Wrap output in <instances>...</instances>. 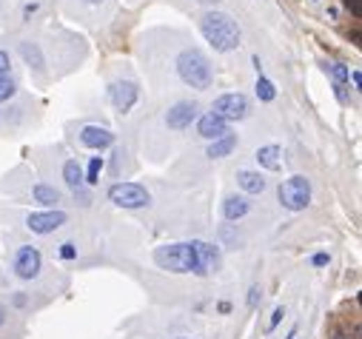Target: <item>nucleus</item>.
I'll return each mask as SVG.
<instances>
[{"instance_id": "1", "label": "nucleus", "mask_w": 362, "mask_h": 339, "mask_svg": "<svg viewBox=\"0 0 362 339\" xmlns=\"http://www.w3.org/2000/svg\"><path fill=\"white\" fill-rule=\"evenodd\" d=\"M200 32L203 38L211 43V49L214 52H234L239 49V40H243V35H239V26L234 17H228L226 12H205L200 17Z\"/></svg>"}, {"instance_id": "2", "label": "nucleus", "mask_w": 362, "mask_h": 339, "mask_svg": "<svg viewBox=\"0 0 362 339\" xmlns=\"http://www.w3.org/2000/svg\"><path fill=\"white\" fill-rule=\"evenodd\" d=\"M174 66H177L180 80L191 88H197V91H205V88H211V83H214V69H211L208 57L200 49H183L177 54Z\"/></svg>"}, {"instance_id": "3", "label": "nucleus", "mask_w": 362, "mask_h": 339, "mask_svg": "<svg viewBox=\"0 0 362 339\" xmlns=\"http://www.w3.org/2000/svg\"><path fill=\"white\" fill-rule=\"evenodd\" d=\"M155 262L163 268V271H171V274H197V276H205L200 260H197V251L191 242H171V245H160L155 249Z\"/></svg>"}, {"instance_id": "4", "label": "nucleus", "mask_w": 362, "mask_h": 339, "mask_svg": "<svg viewBox=\"0 0 362 339\" xmlns=\"http://www.w3.org/2000/svg\"><path fill=\"white\" fill-rule=\"evenodd\" d=\"M277 200L285 211H306L311 203V182L303 174H294V177L283 180L277 189Z\"/></svg>"}, {"instance_id": "5", "label": "nucleus", "mask_w": 362, "mask_h": 339, "mask_svg": "<svg viewBox=\"0 0 362 339\" xmlns=\"http://www.w3.org/2000/svg\"><path fill=\"white\" fill-rule=\"evenodd\" d=\"M109 200L117 208L137 211V208H145L148 203H152V194H148L145 186H140V182H114V186L109 189Z\"/></svg>"}, {"instance_id": "6", "label": "nucleus", "mask_w": 362, "mask_h": 339, "mask_svg": "<svg viewBox=\"0 0 362 339\" xmlns=\"http://www.w3.org/2000/svg\"><path fill=\"white\" fill-rule=\"evenodd\" d=\"M106 95H109V103L120 111V114H129L140 97V86L134 80H111L109 88H106Z\"/></svg>"}, {"instance_id": "7", "label": "nucleus", "mask_w": 362, "mask_h": 339, "mask_svg": "<svg viewBox=\"0 0 362 339\" xmlns=\"http://www.w3.org/2000/svg\"><path fill=\"white\" fill-rule=\"evenodd\" d=\"M40 268H43V257L35 245H20V249L15 251L12 271H15L17 280H35V276L40 274Z\"/></svg>"}, {"instance_id": "8", "label": "nucleus", "mask_w": 362, "mask_h": 339, "mask_svg": "<svg viewBox=\"0 0 362 339\" xmlns=\"http://www.w3.org/2000/svg\"><path fill=\"white\" fill-rule=\"evenodd\" d=\"M66 211H60V208H49V211H35V214H29L26 217V228L32 231V234H54L60 226H66Z\"/></svg>"}, {"instance_id": "9", "label": "nucleus", "mask_w": 362, "mask_h": 339, "mask_svg": "<svg viewBox=\"0 0 362 339\" xmlns=\"http://www.w3.org/2000/svg\"><path fill=\"white\" fill-rule=\"evenodd\" d=\"M211 114L223 117L226 123L243 120V117H249V97L239 95V91H234V95H223V97L214 100V106H211Z\"/></svg>"}, {"instance_id": "10", "label": "nucleus", "mask_w": 362, "mask_h": 339, "mask_svg": "<svg viewBox=\"0 0 362 339\" xmlns=\"http://www.w3.org/2000/svg\"><path fill=\"white\" fill-rule=\"evenodd\" d=\"M197 117H200V106L194 100H180V103H174L166 111V126L174 129V132H183V129L191 126Z\"/></svg>"}, {"instance_id": "11", "label": "nucleus", "mask_w": 362, "mask_h": 339, "mask_svg": "<svg viewBox=\"0 0 362 339\" xmlns=\"http://www.w3.org/2000/svg\"><path fill=\"white\" fill-rule=\"evenodd\" d=\"M197 134L205 137V140H220V137L228 134V123L223 117H217V114H211V111L200 114L197 117Z\"/></svg>"}, {"instance_id": "12", "label": "nucleus", "mask_w": 362, "mask_h": 339, "mask_svg": "<svg viewBox=\"0 0 362 339\" xmlns=\"http://www.w3.org/2000/svg\"><path fill=\"white\" fill-rule=\"evenodd\" d=\"M191 245H194L197 260H200L205 276H208V274H217V271H220V249H217V245L203 242V239H191Z\"/></svg>"}, {"instance_id": "13", "label": "nucleus", "mask_w": 362, "mask_h": 339, "mask_svg": "<svg viewBox=\"0 0 362 339\" xmlns=\"http://www.w3.org/2000/svg\"><path fill=\"white\" fill-rule=\"evenodd\" d=\"M80 143H83L86 148L103 151V148H109V145L114 143V134H111L109 129H103V126H83V129H80Z\"/></svg>"}, {"instance_id": "14", "label": "nucleus", "mask_w": 362, "mask_h": 339, "mask_svg": "<svg viewBox=\"0 0 362 339\" xmlns=\"http://www.w3.org/2000/svg\"><path fill=\"white\" fill-rule=\"evenodd\" d=\"M254 157H257V163H260L262 168H268V171H280V166H283V160H280V157H283V148L274 145V143H271V145H260Z\"/></svg>"}, {"instance_id": "15", "label": "nucleus", "mask_w": 362, "mask_h": 339, "mask_svg": "<svg viewBox=\"0 0 362 339\" xmlns=\"http://www.w3.org/2000/svg\"><path fill=\"white\" fill-rule=\"evenodd\" d=\"M237 186L246 194H262L268 182H265V177L260 171H237Z\"/></svg>"}, {"instance_id": "16", "label": "nucleus", "mask_w": 362, "mask_h": 339, "mask_svg": "<svg viewBox=\"0 0 362 339\" xmlns=\"http://www.w3.org/2000/svg\"><path fill=\"white\" fill-rule=\"evenodd\" d=\"M249 211H251L249 197H226V203H223V217H226L228 223H234V220H243Z\"/></svg>"}, {"instance_id": "17", "label": "nucleus", "mask_w": 362, "mask_h": 339, "mask_svg": "<svg viewBox=\"0 0 362 339\" xmlns=\"http://www.w3.org/2000/svg\"><path fill=\"white\" fill-rule=\"evenodd\" d=\"M328 74H331V80H334V95H337V100L340 103H345L348 100V66L345 63H331L328 66Z\"/></svg>"}, {"instance_id": "18", "label": "nucleus", "mask_w": 362, "mask_h": 339, "mask_svg": "<svg viewBox=\"0 0 362 339\" xmlns=\"http://www.w3.org/2000/svg\"><path fill=\"white\" fill-rule=\"evenodd\" d=\"M237 143H239V140H237V134H231V132H228V134H226V137H220V140H211V145H208V151H205V154H208L211 160L228 157V154L237 148Z\"/></svg>"}, {"instance_id": "19", "label": "nucleus", "mask_w": 362, "mask_h": 339, "mask_svg": "<svg viewBox=\"0 0 362 339\" xmlns=\"http://www.w3.org/2000/svg\"><path fill=\"white\" fill-rule=\"evenodd\" d=\"M63 180H66V186H69V189H74V191H80V189L86 186V180H83V168H80V163H77V160H66V163H63Z\"/></svg>"}, {"instance_id": "20", "label": "nucleus", "mask_w": 362, "mask_h": 339, "mask_svg": "<svg viewBox=\"0 0 362 339\" xmlns=\"http://www.w3.org/2000/svg\"><path fill=\"white\" fill-rule=\"evenodd\" d=\"M32 197H35V203H40V205H54V203H60V191L54 189V186H46V182H38V186L32 189Z\"/></svg>"}, {"instance_id": "21", "label": "nucleus", "mask_w": 362, "mask_h": 339, "mask_svg": "<svg viewBox=\"0 0 362 339\" xmlns=\"http://www.w3.org/2000/svg\"><path fill=\"white\" fill-rule=\"evenodd\" d=\"M257 97L262 100V103H271V100H274L277 97V88H274V83H271L268 77H262V74H257Z\"/></svg>"}, {"instance_id": "22", "label": "nucleus", "mask_w": 362, "mask_h": 339, "mask_svg": "<svg viewBox=\"0 0 362 339\" xmlns=\"http://www.w3.org/2000/svg\"><path fill=\"white\" fill-rule=\"evenodd\" d=\"M17 95V80L12 74H0V103H6Z\"/></svg>"}, {"instance_id": "23", "label": "nucleus", "mask_w": 362, "mask_h": 339, "mask_svg": "<svg viewBox=\"0 0 362 339\" xmlns=\"http://www.w3.org/2000/svg\"><path fill=\"white\" fill-rule=\"evenodd\" d=\"M20 54L26 57V63H29V66H35V69H40V66H43L40 49H38L35 43H32V46H29V43H23V46H20Z\"/></svg>"}, {"instance_id": "24", "label": "nucleus", "mask_w": 362, "mask_h": 339, "mask_svg": "<svg viewBox=\"0 0 362 339\" xmlns=\"http://www.w3.org/2000/svg\"><path fill=\"white\" fill-rule=\"evenodd\" d=\"M100 171H103V157H92V163H88V168H86V174H83L86 186H97Z\"/></svg>"}, {"instance_id": "25", "label": "nucleus", "mask_w": 362, "mask_h": 339, "mask_svg": "<svg viewBox=\"0 0 362 339\" xmlns=\"http://www.w3.org/2000/svg\"><path fill=\"white\" fill-rule=\"evenodd\" d=\"M60 257H63V260H74V257H77V249H74L72 242H63V245H60Z\"/></svg>"}, {"instance_id": "26", "label": "nucleus", "mask_w": 362, "mask_h": 339, "mask_svg": "<svg viewBox=\"0 0 362 339\" xmlns=\"http://www.w3.org/2000/svg\"><path fill=\"white\" fill-rule=\"evenodd\" d=\"M9 66H12V57L6 49H0V74H9Z\"/></svg>"}, {"instance_id": "27", "label": "nucleus", "mask_w": 362, "mask_h": 339, "mask_svg": "<svg viewBox=\"0 0 362 339\" xmlns=\"http://www.w3.org/2000/svg\"><path fill=\"white\" fill-rule=\"evenodd\" d=\"M285 317V311H283V308H274V314H271V320H268V328L265 331H274L277 325H280V320Z\"/></svg>"}, {"instance_id": "28", "label": "nucleus", "mask_w": 362, "mask_h": 339, "mask_svg": "<svg viewBox=\"0 0 362 339\" xmlns=\"http://www.w3.org/2000/svg\"><path fill=\"white\" fill-rule=\"evenodd\" d=\"M343 3H345V6H348L354 15H356V17L362 15V9H359V0H343Z\"/></svg>"}, {"instance_id": "29", "label": "nucleus", "mask_w": 362, "mask_h": 339, "mask_svg": "<svg viewBox=\"0 0 362 339\" xmlns=\"http://www.w3.org/2000/svg\"><path fill=\"white\" fill-rule=\"evenodd\" d=\"M348 77H351V80H354V86H356V88H359V86H362V74H359V72H356V69H354V72H348Z\"/></svg>"}, {"instance_id": "30", "label": "nucleus", "mask_w": 362, "mask_h": 339, "mask_svg": "<svg viewBox=\"0 0 362 339\" xmlns=\"http://www.w3.org/2000/svg\"><path fill=\"white\" fill-rule=\"evenodd\" d=\"M314 265H317V268L328 265V254H317V257H314Z\"/></svg>"}, {"instance_id": "31", "label": "nucleus", "mask_w": 362, "mask_h": 339, "mask_svg": "<svg viewBox=\"0 0 362 339\" xmlns=\"http://www.w3.org/2000/svg\"><path fill=\"white\" fill-rule=\"evenodd\" d=\"M257 297H260V288L254 285V288H251V294H249V305H251V308L257 305Z\"/></svg>"}, {"instance_id": "32", "label": "nucleus", "mask_w": 362, "mask_h": 339, "mask_svg": "<svg viewBox=\"0 0 362 339\" xmlns=\"http://www.w3.org/2000/svg\"><path fill=\"white\" fill-rule=\"evenodd\" d=\"M6 317H9V311H6V305H3V302H0V325H3V322H6Z\"/></svg>"}, {"instance_id": "33", "label": "nucleus", "mask_w": 362, "mask_h": 339, "mask_svg": "<svg viewBox=\"0 0 362 339\" xmlns=\"http://www.w3.org/2000/svg\"><path fill=\"white\" fill-rule=\"evenodd\" d=\"M83 3H88V6H97V3H103V0H83Z\"/></svg>"}, {"instance_id": "34", "label": "nucleus", "mask_w": 362, "mask_h": 339, "mask_svg": "<svg viewBox=\"0 0 362 339\" xmlns=\"http://www.w3.org/2000/svg\"><path fill=\"white\" fill-rule=\"evenodd\" d=\"M285 339H297V328H294V331H291V333H288Z\"/></svg>"}, {"instance_id": "35", "label": "nucleus", "mask_w": 362, "mask_h": 339, "mask_svg": "<svg viewBox=\"0 0 362 339\" xmlns=\"http://www.w3.org/2000/svg\"><path fill=\"white\" fill-rule=\"evenodd\" d=\"M200 3H217V0H200Z\"/></svg>"}, {"instance_id": "36", "label": "nucleus", "mask_w": 362, "mask_h": 339, "mask_svg": "<svg viewBox=\"0 0 362 339\" xmlns=\"http://www.w3.org/2000/svg\"><path fill=\"white\" fill-rule=\"evenodd\" d=\"M334 339H348V336H343V333H340V336H334Z\"/></svg>"}, {"instance_id": "37", "label": "nucleus", "mask_w": 362, "mask_h": 339, "mask_svg": "<svg viewBox=\"0 0 362 339\" xmlns=\"http://www.w3.org/2000/svg\"><path fill=\"white\" fill-rule=\"evenodd\" d=\"M177 339H191V336H177Z\"/></svg>"}]
</instances>
